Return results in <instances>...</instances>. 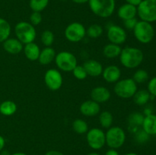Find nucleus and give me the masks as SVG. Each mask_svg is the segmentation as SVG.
Instances as JSON below:
<instances>
[{
  "label": "nucleus",
  "instance_id": "b1692460",
  "mask_svg": "<svg viewBox=\"0 0 156 155\" xmlns=\"http://www.w3.org/2000/svg\"><path fill=\"white\" fill-rule=\"evenodd\" d=\"M133 97V100L136 104L139 106H143V105L146 104L150 100L151 94L146 90H140V91L137 90Z\"/></svg>",
  "mask_w": 156,
  "mask_h": 155
},
{
  "label": "nucleus",
  "instance_id": "ddd939ff",
  "mask_svg": "<svg viewBox=\"0 0 156 155\" xmlns=\"http://www.w3.org/2000/svg\"><path fill=\"white\" fill-rule=\"evenodd\" d=\"M102 76L104 80L108 83H116L121 77V70L117 65H108L103 70Z\"/></svg>",
  "mask_w": 156,
  "mask_h": 155
},
{
  "label": "nucleus",
  "instance_id": "72a5a7b5",
  "mask_svg": "<svg viewBox=\"0 0 156 155\" xmlns=\"http://www.w3.org/2000/svg\"><path fill=\"white\" fill-rule=\"evenodd\" d=\"M42 21V15L41 12H33L30 16V23L34 26L39 25Z\"/></svg>",
  "mask_w": 156,
  "mask_h": 155
},
{
  "label": "nucleus",
  "instance_id": "a211bd4d",
  "mask_svg": "<svg viewBox=\"0 0 156 155\" xmlns=\"http://www.w3.org/2000/svg\"><path fill=\"white\" fill-rule=\"evenodd\" d=\"M137 15V7L128 3L123 4L117 10V16L123 21L136 18Z\"/></svg>",
  "mask_w": 156,
  "mask_h": 155
},
{
  "label": "nucleus",
  "instance_id": "9d476101",
  "mask_svg": "<svg viewBox=\"0 0 156 155\" xmlns=\"http://www.w3.org/2000/svg\"><path fill=\"white\" fill-rule=\"evenodd\" d=\"M64 34L69 42H80L86 36V28L81 23L73 22L67 26Z\"/></svg>",
  "mask_w": 156,
  "mask_h": 155
},
{
  "label": "nucleus",
  "instance_id": "4be33fe9",
  "mask_svg": "<svg viewBox=\"0 0 156 155\" xmlns=\"http://www.w3.org/2000/svg\"><path fill=\"white\" fill-rule=\"evenodd\" d=\"M122 48L120 45L110 43L107 44L103 48V54L108 59H114L120 56Z\"/></svg>",
  "mask_w": 156,
  "mask_h": 155
},
{
  "label": "nucleus",
  "instance_id": "2eb2a0df",
  "mask_svg": "<svg viewBox=\"0 0 156 155\" xmlns=\"http://www.w3.org/2000/svg\"><path fill=\"white\" fill-rule=\"evenodd\" d=\"M111 97V92L107 88L98 86L93 88L91 91V100L98 103H104L108 102Z\"/></svg>",
  "mask_w": 156,
  "mask_h": 155
},
{
  "label": "nucleus",
  "instance_id": "49530a36",
  "mask_svg": "<svg viewBox=\"0 0 156 155\" xmlns=\"http://www.w3.org/2000/svg\"><path fill=\"white\" fill-rule=\"evenodd\" d=\"M124 155H138V154H137V153H133V152H130V153H126V154H124Z\"/></svg>",
  "mask_w": 156,
  "mask_h": 155
},
{
  "label": "nucleus",
  "instance_id": "37998d69",
  "mask_svg": "<svg viewBox=\"0 0 156 155\" xmlns=\"http://www.w3.org/2000/svg\"><path fill=\"white\" fill-rule=\"evenodd\" d=\"M0 155H11V153H9V151H8L7 150H4V149H3V150L0 152Z\"/></svg>",
  "mask_w": 156,
  "mask_h": 155
},
{
  "label": "nucleus",
  "instance_id": "a878e982",
  "mask_svg": "<svg viewBox=\"0 0 156 155\" xmlns=\"http://www.w3.org/2000/svg\"><path fill=\"white\" fill-rule=\"evenodd\" d=\"M99 123L101 127L105 129H109L112 126L114 122V117L112 113L109 111H103L99 114Z\"/></svg>",
  "mask_w": 156,
  "mask_h": 155
},
{
  "label": "nucleus",
  "instance_id": "39448f33",
  "mask_svg": "<svg viewBox=\"0 0 156 155\" xmlns=\"http://www.w3.org/2000/svg\"><path fill=\"white\" fill-rule=\"evenodd\" d=\"M137 90V84L133 78L120 79L116 82L114 88L116 95L122 99L131 98L133 97Z\"/></svg>",
  "mask_w": 156,
  "mask_h": 155
},
{
  "label": "nucleus",
  "instance_id": "cd10ccee",
  "mask_svg": "<svg viewBox=\"0 0 156 155\" xmlns=\"http://www.w3.org/2000/svg\"><path fill=\"white\" fill-rule=\"evenodd\" d=\"M103 27L98 24H93L86 29V35L90 38L96 39L100 37L103 33Z\"/></svg>",
  "mask_w": 156,
  "mask_h": 155
},
{
  "label": "nucleus",
  "instance_id": "7ed1b4c3",
  "mask_svg": "<svg viewBox=\"0 0 156 155\" xmlns=\"http://www.w3.org/2000/svg\"><path fill=\"white\" fill-rule=\"evenodd\" d=\"M126 132L119 126H111L105 132L106 144L112 149H119L126 141Z\"/></svg>",
  "mask_w": 156,
  "mask_h": 155
},
{
  "label": "nucleus",
  "instance_id": "f704fd0d",
  "mask_svg": "<svg viewBox=\"0 0 156 155\" xmlns=\"http://www.w3.org/2000/svg\"><path fill=\"white\" fill-rule=\"evenodd\" d=\"M149 135L145 132L144 130H140L138 131L136 134V140L140 143L146 142L148 139H149Z\"/></svg>",
  "mask_w": 156,
  "mask_h": 155
},
{
  "label": "nucleus",
  "instance_id": "1a4fd4ad",
  "mask_svg": "<svg viewBox=\"0 0 156 155\" xmlns=\"http://www.w3.org/2000/svg\"><path fill=\"white\" fill-rule=\"evenodd\" d=\"M86 141L93 150H100L106 144L105 132L99 128H93L86 133Z\"/></svg>",
  "mask_w": 156,
  "mask_h": 155
},
{
  "label": "nucleus",
  "instance_id": "c03bdc74",
  "mask_svg": "<svg viewBox=\"0 0 156 155\" xmlns=\"http://www.w3.org/2000/svg\"><path fill=\"white\" fill-rule=\"evenodd\" d=\"M11 155H27V154L25 153H23V152H16V153H12Z\"/></svg>",
  "mask_w": 156,
  "mask_h": 155
},
{
  "label": "nucleus",
  "instance_id": "423d86ee",
  "mask_svg": "<svg viewBox=\"0 0 156 155\" xmlns=\"http://www.w3.org/2000/svg\"><path fill=\"white\" fill-rule=\"evenodd\" d=\"M136 39L143 44L149 43L155 36V30L151 23L140 21L133 29Z\"/></svg>",
  "mask_w": 156,
  "mask_h": 155
},
{
  "label": "nucleus",
  "instance_id": "f03ea898",
  "mask_svg": "<svg viewBox=\"0 0 156 155\" xmlns=\"http://www.w3.org/2000/svg\"><path fill=\"white\" fill-rule=\"evenodd\" d=\"M91 12L99 18L111 17L115 10V0H88Z\"/></svg>",
  "mask_w": 156,
  "mask_h": 155
},
{
  "label": "nucleus",
  "instance_id": "e433bc0d",
  "mask_svg": "<svg viewBox=\"0 0 156 155\" xmlns=\"http://www.w3.org/2000/svg\"><path fill=\"white\" fill-rule=\"evenodd\" d=\"M137 22H138L137 19L136 18H131V19L126 20V21H123V24H124V27L126 29L129 30H133L134 27L136 25Z\"/></svg>",
  "mask_w": 156,
  "mask_h": 155
},
{
  "label": "nucleus",
  "instance_id": "dca6fc26",
  "mask_svg": "<svg viewBox=\"0 0 156 155\" xmlns=\"http://www.w3.org/2000/svg\"><path fill=\"white\" fill-rule=\"evenodd\" d=\"M83 67L86 71L87 74L91 77H98L103 72V66L101 63L94 59H89L84 62Z\"/></svg>",
  "mask_w": 156,
  "mask_h": 155
},
{
  "label": "nucleus",
  "instance_id": "a19ab883",
  "mask_svg": "<svg viewBox=\"0 0 156 155\" xmlns=\"http://www.w3.org/2000/svg\"><path fill=\"white\" fill-rule=\"evenodd\" d=\"M5 145V140L2 135H0V152L4 149Z\"/></svg>",
  "mask_w": 156,
  "mask_h": 155
},
{
  "label": "nucleus",
  "instance_id": "aec40b11",
  "mask_svg": "<svg viewBox=\"0 0 156 155\" xmlns=\"http://www.w3.org/2000/svg\"><path fill=\"white\" fill-rule=\"evenodd\" d=\"M56 55V53L54 49L50 46L45 47L42 50H41L37 60L41 65H47L55 60Z\"/></svg>",
  "mask_w": 156,
  "mask_h": 155
},
{
  "label": "nucleus",
  "instance_id": "20e7f679",
  "mask_svg": "<svg viewBox=\"0 0 156 155\" xmlns=\"http://www.w3.org/2000/svg\"><path fill=\"white\" fill-rule=\"evenodd\" d=\"M15 33L17 39L24 45L34 42L37 36L34 26L27 21L18 23L15 27Z\"/></svg>",
  "mask_w": 156,
  "mask_h": 155
},
{
  "label": "nucleus",
  "instance_id": "58836bf2",
  "mask_svg": "<svg viewBox=\"0 0 156 155\" xmlns=\"http://www.w3.org/2000/svg\"><path fill=\"white\" fill-rule=\"evenodd\" d=\"M105 155H120V153H119V152L116 149L110 148L109 150H108L105 152Z\"/></svg>",
  "mask_w": 156,
  "mask_h": 155
},
{
  "label": "nucleus",
  "instance_id": "09e8293b",
  "mask_svg": "<svg viewBox=\"0 0 156 155\" xmlns=\"http://www.w3.org/2000/svg\"></svg>",
  "mask_w": 156,
  "mask_h": 155
},
{
  "label": "nucleus",
  "instance_id": "ea45409f",
  "mask_svg": "<svg viewBox=\"0 0 156 155\" xmlns=\"http://www.w3.org/2000/svg\"><path fill=\"white\" fill-rule=\"evenodd\" d=\"M44 155H64V154L62 153V152L59 151V150H51L47 151Z\"/></svg>",
  "mask_w": 156,
  "mask_h": 155
},
{
  "label": "nucleus",
  "instance_id": "5701e85b",
  "mask_svg": "<svg viewBox=\"0 0 156 155\" xmlns=\"http://www.w3.org/2000/svg\"><path fill=\"white\" fill-rule=\"evenodd\" d=\"M17 104L12 100H5L0 103V113L5 116H10L16 112Z\"/></svg>",
  "mask_w": 156,
  "mask_h": 155
},
{
  "label": "nucleus",
  "instance_id": "c85d7f7f",
  "mask_svg": "<svg viewBox=\"0 0 156 155\" xmlns=\"http://www.w3.org/2000/svg\"><path fill=\"white\" fill-rule=\"evenodd\" d=\"M49 0H30L29 6L33 12H41L47 7Z\"/></svg>",
  "mask_w": 156,
  "mask_h": 155
},
{
  "label": "nucleus",
  "instance_id": "4468645a",
  "mask_svg": "<svg viewBox=\"0 0 156 155\" xmlns=\"http://www.w3.org/2000/svg\"><path fill=\"white\" fill-rule=\"evenodd\" d=\"M79 109L81 113L85 116L92 117L100 113L101 107L99 103L92 100H88L81 104Z\"/></svg>",
  "mask_w": 156,
  "mask_h": 155
},
{
  "label": "nucleus",
  "instance_id": "7c9ffc66",
  "mask_svg": "<svg viewBox=\"0 0 156 155\" xmlns=\"http://www.w3.org/2000/svg\"><path fill=\"white\" fill-rule=\"evenodd\" d=\"M149 78V74L147 71L144 69H139L134 73L133 79L134 81L136 84H143L146 82Z\"/></svg>",
  "mask_w": 156,
  "mask_h": 155
},
{
  "label": "nucleus",
  "instance_id": "f257e3e1",
  "mask_svg": "<svg viewBox=\"0 0 156 155\" xmlns=\"http://www.w3.org/2000/svg\"><path fill=\"white\" fill-rule=\"evenodd\" d=\"M119 57L120 63L123 66L129 69H133L141 65L144 59V55L140 49L127 46L122 49Z\"/></svg>",
  "mask_w": 156,
  "mask_h": 155
},
{
  "label": "nucleus",
  "instance_id": "f8f14e48",
  "mask_svg": "<svg viewBox=\"0 0 156 155\" xmlns=\"http://www.w3.org/2000/svg\"><path fill=\"white\" fill-rule=\"evenodd\" d=\"M107 36L110 43L120 46L124 43L127 39L126 30L120 26L115 24H111L108 27Z\"/></svg>",
  "mask_w": 156,
  "mask_h": 155
},
{
  "label": "nucleus",
  "instance_id": "9b49d317",
  "mask_svg": "<svg viewBox=\"0 0 156 155\" xmlns=\"http://www.w3.org/2000/svg\"><path fill=\"white\" fill-rule=\"evenodd\" d=\"M44 82L50 91H58L61 88L63 82L62 74L59 70L50 68L44 74Z\"/></svg>",
  "mask_w": 156,
  "mask_h": 155
},
{
  "label": "nucleus",
  "instance_id": "473e14b6",
  "mask_svg": "<svg viewBox=\"0 0 156 155\" xmlns=\"http://www.w3.org/2000/svg\"><path fill=\"white\" fill-rule=\"evenodd\" d=\"M73 73L74 77L78 80H85L88 76L83 65H76L74 69L73 70Z\"/></svg>",
  "mask_w": 156,
  "mask_h": 155
},
{
  "label": "nucleus",
  "instance_id": "f3484780",
  "mask_svg": "<svg viewBox=\"0 0 156 155\" xmlns=\"http://www.w3.org/2000/svg\"><path fill=\"white\" fill-rule=\"evenodd\" d=\"M2 43L5 51L12 55L18 54L24 48V44L17 38H8Z\"/></svg>",
  "mask_w": 156,
  "mask_h": 155
},
{
  "label": "nucleus",
  "instance_id": "6e6552de",
  "mask_svg": "<svg viewBox=\"0 0 156 155\" xmlns=\"http://www.w3.org/2000/svg\"><path fill=\"white\" fill-rule=\"evenodd\" d=\"M137 15L141 21H156V0H143L137 6Z\"/></svg>",
  "mask_w": 156,
  "mask_h": 155
},
{
  "label": "nucleus",
  "instance_id": "0eeeda50",
  "mask_svg": "<svg viewBox=\"0 0 156 155\" xmlns=\"http://www.w3.org/2000/svg\"><path fill=\"white\" fill-rule=\"evenodd\" d=\"M55 63L60 71L70 72L78 65L76 56L68 51H62L58 53L55 57Z\"/></svg>",
  "mask_w": 156,
  "mask_h": 155
},
{
  "label": "nucleus",
  "instance_id": "393cba45",
  "mask_svg": "<svg viewBox=\"0 0 156 155\" xmlns=\"http://www.w3.org/2000/svg\"><path fill=\"white\" fill-rule=\"evenodd\" d=\"M11 25L5 19L0 18V43H3L9 38L11 34Z\"/></svg>",
  "mask_w": 156,
  "mask_h": 155
},
{
  "label": "nucleus",
  "instance_id": "a18cd8bd",
  "mask_svg": "<svg viewBox=\"0 0 156 155\" xmlns=\"http://www.w3.org/2000/svg\"><path fill=\"white\" fill-rule=\"evenodd\" d=\"M88 155H101L99 154L98 153H96V152H91V153H89Z\"/></svg>",
  "mask_w": 156,
  "mask_h": 155
},
{
  "label": "nucleus",
  "instance_id": "2f4dec72",
  "mask_svg": "<svg viewBox=\"0 0 156 155\" xmlns=\"http://www.w3.org/2000/svg\"><path fill=\"white\" fill-rule=\"evenodd\" d=\"M144 117V115L140 112H133L129 117V124L133 126H142Z\"/></svg>",
  "mask_w": 156,
  "mask_h": 155
},
{
  "label": "nucleus",
  "instance_id": "c756f323",
  "mask_svg": "<svg viewBox=\"0 0 156 155\" xmlns=\"http://www.w3.org/2000/svg\"><path fill=\"white\" fill-rule=\"evenodd\" d=\"M41 42L46 47L51 46L54 42V34L51 30H46L42 33L41 36Z\"/></svg>",
  "mask_w": 156,
  "mask_h": 155
},
{
  "label": "nucleus",
  "instance_id": "de8ad7c7",
  "mask_svg": "<svg viewBox=\"0 0 156 155\" xmlns=\"http://www.w3.org/2000/svg\"><path fill=\"white\" fill-rule=\"evenodd\" d=\"M61 1H66V0H61Z\"/></svg>",
  "mask_w": 156,
  "mask_h": 155
},
{
  "label": "nucleus",
  "instance_id": "6ab92c4d",
  "mask_svg": "<svg viewBox=\"0 0 156 155\" xmlns=\"http://www.w3.org/2000/svg\"><path fill=\"white\" fill-rule=\"evenodd\" d=\"M23 51H24V56H26L28 60L32 61H37L39 58L40 53H41V49H40L39 46L34 42L30 43L25 44L23 48Z\"/></svg>",
  "mask_w": 156,
  "mask_h": 155
},
{
  "label": "nucleus",
  "instance_id": "79ce46f5",
  "mask_svg": "<svg viewBox=\"0 0 156 155\" xmlns=\"http://www.w3.org/2000/svg\"><path fill=\"white\" fill-rule=\"evenodd\" d=\"M72 1L76 4H85V3L88 2V0H72Z\"/></svg>",
  "mask_w": 156,
  "mask_h": 155
},
{
  "label": "nucleus",
  "instance_id": "bb28decb",
  "mask_svg": "<svg viewBox=\"0 0 156 155\" xmlns=\"http://www.w3.org/2000/svg\"><path fill=\"white\" fill-rule=\"evenodd\" d=\"M73 129L76 133L83 135L88 131V123L82 119H76L73 122Z\"/></svg>",
  "mask_w": 156,
  "mask_h": 155
},
{
  "label": "nucleus",
  "instance_id": "412c9836",
  "mask_svg": "<svg viewBox=\"0 0 156 155\" xmlns=\"http://www.w3.org/2000/svg\"><path fill=\"white\" fill-rule=\"evenodd\" d=\"M142 126L143 130L149 135H156V115L148 114L146 115Z\"/></svg>",
  "mask_w": 156,
  "mask_h": 155
},
{
  "label": "nucleus",
  "instance_id": "4c0bfd02",
  "mask_svg": "<svg viewBox=\"0 0 156 155\" xmlns=\"http://www.w3.org/2000/svg\"><path fill=\"white\" fill-rule=\"evenodd\" d=\"M125 1H126V3H128V4L132 5L137 7V6L141 3V2L143 1V0H125Z\"/></svg>",
  "mask_w": 156,
  "mask_h": 155
},
{
  "label": "nucleus",
  "instance_id": "c9c22d12",
  "mask_svg": "<svg viewBox=\"0 0 156 155\" xmlns=\"http://www.w3.org/2000/svg\"><path fill=\"white\" fill-rule=\"evenodd\" d=\"M148 91L151 95L156 97V77L152 78L148 83Z\"/></svg>",
  "mask_w": 156,
  "mask_h": 155
}]
</instances>
